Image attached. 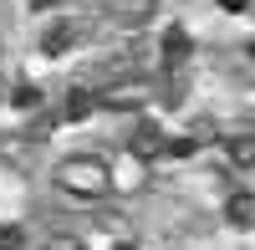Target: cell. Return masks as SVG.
<instances>
[{
    "mask_svg": "<svg viewBox=\"0 0 255 250\" xmlns=\"http://www.w3.org/2000/svg\"><path fill=\"white\" fill-rule=\"evenodd\" d=\"M128 148H133L138 158H158V153H168V138L158 128H138L133 138H128Z\"/></svg>",
    "mask_w": 255,
    "mask_h": 250,
    "instance_id": "5b68a950",
    "label": "cell"
},
{
    "mask_svg": "<svg viewBox=\"0 0 255 250\" xmlns=\"http://www.w3.org/2000/svg\"><path fill=\"white\" fill-rule=\"evenodd\" d=\"M163 61H168V97L179 102V92H184V67H189V36H184V26H168V31H163Z\"/></svg>",
    "mask_w": 255,
    "mask_h": 250,
    "instance_id": "3957f363",
    "label": "cell"
},
{
    "mask_svg": "<svg viewBox=\"0 0 255 250\" xmlns=\"http://www.w3.org/2000/svg\"><path fill=\"white\" fill-rule=\"evenodd\" d=\"M51 5H61V0H31V10H51Z\"/></svg>",
    "mask_w": 255,
    "mask_h": 250,
    "instance_id": "4fadbf2b",
    "label": "cell"
},
{
    "mask_svg": "<svg viewBox=\"0 0 255 250\" xmlns=\"http://www.w3.org/2000/svg\"><path fill=\"white\" fill-rule=\"evenodd\" d=\"M92 102L108 108V113H138V108L153 102V82H148V77H118L102 92H92Z\"/></svg>",
    "mask_w": 255,
    "mask_h": 250,
    "instance_id": "7a4b0ae2",
    "label": "cell"
},
{
    "mask_svg": "<svg viewBox=\"0 0 255 250\" xmlns=\"http://www.w3.org/2000/svg\"><path fill=\"white\" fill-rule=\"evenodd\" d=\"M41 250H87V245H82L77 235H67V230H61V235H46V245H41Z\"/></svg>",
    "mask_w": 255,
    "mask_h": 250,
    "instance_id": "8fae6325",
    "label": "cell"
},
{
    "mask_svg": "<svg viewBox=\"0 0 255 250\" xmlns=\"http://www.w3.org/2000/svg\"><path fill=\"white\" fill-rule=\"evenodd\" d=\"M225 215H230V225H240V230H250V225H255V199H250L245 189H240V194H230Z\"/></svg>",
    "mask_w": 255,
    "mask_h": 250,
    "instance_id": "52a82bcc",
    "label": "cell"
},
{
    "mask_svg": "<svg viewBox=\"0 0 255 250\" xmlns=\"http://www.w3.org/2000/svg\"><path fill=\"white\" fill-rule=\"evenodd\" d=\"M56 189H67L77 199H108L113 194V169L92 153H77V158H61L56 163Z\"/></svg>",
    "mask_w": 255,
    "mask_h": 250,
    "instance_id": "6da1fadb",
    "label": "cell"
},
{
    "mask_svg": "<svg viewBox=\"0 0 255 250\" xmlns=\"http://www.w3.org/2000/svg\"><path fill=\"white\" fill-rule=\"evenodd\" d=\"M215 133H220V123L215 118H194V123H189V148H204V143H215Z\"/></svg>",
    "mask_w": 255,
    "mask_h": 250,
    "instance_id": "ba28073f",
    "label": "cell"
},
{
    "mask_svg": "<svg viewBox=\"0 0 255 250\" xmlns=\"http://www.w3.org/2000/svg\"><path fill=\"white\" fill-rule=\"evenodd\" d=\"M0 250H10V245H0Z\"/></svg>",
    "mask_w": 255,
    "mask_h": 250,
    "instance_id": "9a60e30c",
    "label": "cell"
},
{
    "mask_svg": "<svg viewBox=\"0 0 255 250\" xmlns=\"http://www.w3.org/2000/svg\"><path fill=\"white\" fill-rule=\"evenodd\" d=\"M230 158H235L240 169H250V163H255V138L250 133H235V138H230Z\"/></svg>",
    "mask_w": 255,
    "mask_h": 250,
    "instance_id": "9c48e42d",
    "label": "cell"
},
{
    "mask_svg": "<svg viewBox=\"0 0 255 250\" xmlns=\"http://www.w3.org/2000/svg\"><path fill=\"white\" fill-rule=\"evenodd\" d=\"M36 102H41L36 87H20V92H15V108H36Z\"/></svg>",
    "mask_w": 255,
    "mask_h": 250,
    "instance_id": "7c38bea8",
    "label": "cell"
},
{
    "mask_svg": "<svg viewBox=\"0 0 255 250\" xmlns=\"http://www.w3.org/2000/svg\"><path fill=\"white\" fill-rule=\"evenodd\" d=\"M92 108H97L92 92H82V87H72V92H67V118H87Z\"/></svg>",
    "mask_w": 255,
    "mask_h": 250,
    "instance_id": "30bf717a",
    "label": "cell"
},
{
    "mask_svg": "<svg viewBox=\"0 0 255 250\" xmlns=\"http://www.w3.org/2000/svg\"><path fill=\"white\" fill-rule=\"evenodd\" d=\"M225 10H250V0H225Z\"/></svg>",
    "mask_w": 255,
    "mask_h": 250,
    "instance_id": "5bb4252c",
    "label": "cell"
},
{
    "mask_svg": "<svg viewBox=\"0 0 255 250\" xmlns=\"http://www.w3.org/2000/svg\"><path fill=\"white\" fill-rule=\"evenodd\" d=\"M72 41H77V26H72V20H56V26L41 36V51H46V56H61Z\"/></svg>",
    "mask_w": 255,
    "mask_h": 250,
    "instance_id": "8992f818",
    "label": "cell"
},
{
    "mask_svg": "<svg viewBox=\"0 0 255 250\" xmlns=\"http://www.w3.org/2000/svg\"><path fill=\"white\" fill-rule=\"evenodd\" d=\"M158 0H102V10H108L113 20H128V26H138V20L153 15Z\"/></svg>",
    "mask_w": 255,
    "mask_h": 250,
    "instance_id": "277c9868",
    "label": "cell"
}]
</instances>
